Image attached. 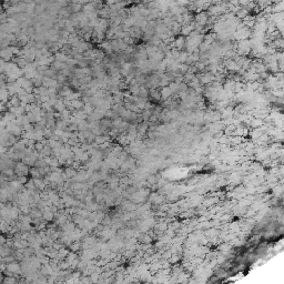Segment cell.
Wrapping results in <instances>:
<instances>
[{
  "label": "cell",
  "mask_w": 284,
  "mask_h": 284,
  "mask_svg": "<svg viewBox=\"0 0 284 284\" xmlns=\"http://www.w3.org/2000/svg\"><path fill=\"white\" fill-rule=\"evenodd\" d=\"M15 174L17 177H21V175H28L29 174V167L27 164L22 162V161H17L16 162V167L13 169Z\"/></svg>",
  "instance_id": "6da1fadb"
},
{
  "label": "cell",
  "mask_w": 284,
  "mask_h": 284,
  "mask_svg": "<svg viewBox=\"0 0 284 284\" xmlns=\"http://www.w3.org/2000/svg\"><path fill=\"white\" fill-rule=\"evenodd\" d=\"M69 249H70V251L78 253V252L82 249V244L80 241H72L70 245H69Z\"/></svg>",
  "instance_id": "7a4b0ae2"
},
{
  "label": "cell",
  "mask_w": 284,
  "mask_h": 284,
  "mask_svg": "<svg viewBox=\"0 0 284 284\" xmlns=\"http://www.w3.org/2000/svg\"><path fill=\"white\" fill-rule=\"evenodd\" d=\"M29 174L31 175V178L32 179H42V177H41V174L39 173V171H38V169L36 167H33V168H31L30 170H29Z\"/></svg>",
  "instance_id": "3957f363"
},
{
  "label": "cell",
  "mask_w": 284,
  "mask_h": 284,
  "mask_svg": "<svg viewBox=\"0 0 284 284\" xmlns=\"http://www.w3.org/2000/svg\"><path fill=\"white\" fill-rule=\"evenodd\" d=\"M17 281L18 280L15 277H7V275H5V277L2 280L3 283H16Z\"/></svg>",
  "instance_id": "277c9868"
},
{
  "label": "cell",
  "mask_w": 284,
  "mask_h": 284,
  "mask_svg": "<svg viewBox=\"0 0 284 284\" xmlns=\"http://www.w3.org/2000/svg\"><path fill=\"white\" fill-rule=\"evenodd\" d=\"M45 145H46V144H43L41 141L35 142V150H36V151H38V152H40L41 150L43 149V147H45Z\"/></svg>",
  "instance_id": "5b68a950"
}]
</instances>
